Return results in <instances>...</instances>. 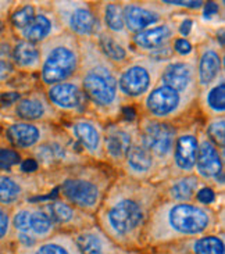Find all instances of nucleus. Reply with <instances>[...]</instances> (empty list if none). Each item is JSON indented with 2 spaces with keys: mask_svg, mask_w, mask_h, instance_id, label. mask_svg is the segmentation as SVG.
Listing matches in <instances>:
<instances>
[{
  "mask_svg": "<svg viewBox=\"0 0 225 254\" xmlns=\"http://www.w3.org/2000/svg\"><path fill=\"white\" fill-rule=\"evenodd\" d=\"M163 196L161 184L121 174L113 179L95 215L96 224L124 250H144V236L153 207Z\"/></svg>",
  "mask_w": 225,
  "mask_h": 254,
  "instance_id": "nucleus-1",
  "label": "nucleus"
},
{
  "mask_svg": "<svg viewBox=\"0 0 225 254\" xmlns=\"http://www.w3.org/2000/svg\"><path fill=\"white\" fill-rule=\"evenodd\" d=\"M219 214L196 201L178 203L163 197L153 207L145 231L144 250L177 245L202 235L219 232Z\"/></svg>",
  "mask_w": 225,
  "mask_h": 254,
  "instance_id": "nucleus-2",
  "label": "nucleus"
},
{
  "mask_svg": "<svg viewBox=\"0 0 225 254\" xmlns=\"http://www.w3.org/2000/svg\"><path fill=\"white\" fill-rule=\"evenodd\" d=\"M81 67L79 83L95 113L114 120L123 113V99L118 92V68L102 55L93 38L79 39Z\"/></svg>",
  "mask_w": 225,
  "mask_h": 254,
  "instance_id": "nucleus-3",
  "label": "nucleus"
},
{
  "mask_svg": "<svg viewBox=\"0 0 225 254\" xmlns=\"http://www.w3.org/2000/svg\"><path fill=\"white\" fill-rule=\"evenodd\" d=\"M113 179L95 165H71L60 179L59 192L64 201L95 217Z\"/></svg>",
  "mask_w": 225,
  "mask_h": 254,
  "instance_id": "nucleus-4",
  "label": "nucleus"
},
{
  "mask_svg": "<svg viewBox=\"0 0 225 254\" xmlns=\"http://www.w3.org/2000/svg\"><path fill=\"white\" fill-rule=\"evenodd\" d=\"M41 81L45 88L74 79L79 74V39L63 31L39 45Z\"/></svg>",
  "mask_w": 225,
  "mask_h": 254,
  "instance_id": "nucleus-5",
  "label": "nucleus"
},
{
  "mask_svg": "<svg viewBox=\"0 0 225 254\" xmlns=\"http://www.w3.org/2000/svg\"><path fill=\"white\" fill-rule=\"evenodd\" d=\"M164 64L153 62L146 56L131 57L127 64L118 68V92L124 100L138 102L153 89L158 82Z\"/></svg>",
  "mask_w": 225,
  "mask_h": 254,
  "instance_id": "nucleus-6",
  "label": "nucleus"
},
{
  "mask_svg": "<svg viewBox=\"0 0 225 254\" xmlns=\"http://www.w3.org/2000/svg\"><path fill=\"white\" fill-rule=\"evenodd\" d=\"M50 8L63 31L78 39L95 38L100 28L97 11L88 1H53Z\"/></svg>",
  "mask_w": 225,
  "mask_h": 254,
  "instance_id": "nucleus-7",
  "label": "nucleus"
},
{
  "mask_svg": "<svg viewBox=\"0 0 225 254\" xmlns=\"http://www.w3.org/2000/svg\"><path fill=\"white\" fill-rule=\"evenodd\" d=\"M195 102H198L196 97L185 96L170 86L157 82L144 97V111L146 117L171 123L174 118L188 113Z\"/></svg>",
  "mask_w": 225,
  "mask_h": 254,
  "instance_id": "nucleus-8",
  "label": "nucleus"
},
{
  "mask_svg": "<svg viewBox=\"0 0 225 254\" xmlns=\"http://www.w3.org/2000/svg\"><path fill=\"white\" fill-rule=\"evenodd\" d=\"M137 128L138 140L151 153L160 167L170 164L177 137L174 125L144 116Z\"/></svg>",
  "mask_w": 225,
  "mask_h": 254,
  "instance_id": "nucleus-9",
  "label": "nucleus"
},
{
  "mask_svg": "<svg viewBox=\"0 0 225 254\" xmlns=\"http://www.w3.org/2000/svg\"><path fill=\"white\" fill-rule=\"evenodd\" d=\"M158 83L170 86L185 96H199V86L196 81V55L189 59H172L164 64L160 72Z\"/></svg>",
  "mask_w": 225,
  "mask_h": 254,
  "instance_id": "nucleus-10",
  "label": "nucleus"
},
{
  "mask_svg": "<svg viewBox=\"0 0 225 254\" xmlns=\"http://www.w3.org/2000/svg\"><path fill=\"white\" fill-rule=\"evenodd\" d=\"M45 93L49 103L59 114L67 113L75 114V117H82V114L89 109L88 99L82 90L78 76L66 82L48 86Z\"/></svg>",
  "mask_w": 225,
  "mask_h": 254,
  "instance_id": "nucleus-11",
  "label": "nucleus"
},
{
  "mask_svg": "<svg viewBox=\"0 0 225 254\" xmlns=\"http://www.w3.org/2000/svg\"><path fill=\"white\" fill-rule=\"evenodd\" d=\"M11 117L15 121L48 124L59 118V113L49 103L45 92H29L10 107Z\"/></svg>",
  "mask_w": 225,
  "mask_h": 254,
  "instance_id": "nucleus-12",
  "label": "nucleus"
},
{
  "mask_svg": "<svg viewBox=\"0 0 225 254\" xmlns=\"http://www.w3.org/2000/svg\"><path fill=\"white\" fill-rule=\"evenodd\" d=\"M223 50L224 49L220 48L219 43L212 38L206 39L196 49V81L199 90L206 89L224 74Z\"/></svg>",
  "mask_w": 225,
  "mask_h": 254,
  "instance_id": "nucleus-13",
  "label": "nucleus"
},
{
  "mask_svg": "<svg viewBox=\"0 0 225 254\" xmlns=\"http://www.w3.org/2000/svg\"><path fill=\"white\" fill-rule=\"evenodd\" d=\"M199 146L196 154V177L200 181H214L217 186H224V163L221 150L213 143L205 132H199Z\"/></svg>",
  "mask_w": 225,
  "mask_h": 254,
  "instance_id": "nucleus-14",
  "label": "nucleus"
},
{
  "mask_svg": "<svg viewBox=\"0 0 225 254\" xmlns=\"http://www.w3.org/2000/svg\"><path fill=\"white\" fill-rule=\"evenodd\" d=\"M41 204L50 217L52 222L55 224L57 232L73 234L78 229L89 227L96 222L93 215H89L75 208L74 206L69 204L63 199H56L48 203H41Z\"/></svg>",
  "mask_w": 225,
  "mask_h": 254,
  "instance_id": "nucleus-15",
  "label": "nucleus"
},
{
  "mask_svg": "<svg viewBox=\"0 0 225 254\" xmlns=\"http://www.w3.org/2000/svg\"><path fill=\"white\" fill-rule=\"evenodd\" d=\"M138 139V128L128 125H109L103 130V156L110 164L121 167L131 146Z\"/></svg>",
  "mask_w": 225,
  "mask_h": 254,
  "instance_id": "nucleus-16",
  "label": "nucleus"
},
{
  "mask_svg": "<svg viewBox=\"0 0 225 254\" xmlns=\"http://www.w3.org/2000/svg\"><path fill=\"white\" fill-rule=\"evenodd\" d=\"M71 136L89 157L104 160L103 156V128L90 117H74L69 124Z\"/></svg>",
  "mask_w": 225,
  "mask_h": 254,
  "instance_id": "nucleus-17",
  "label": "nucleus"
},
{
  "mask_svg": "<svg viewBox=\"0 0 225 254\" xmlns=\"http://www.w3.org/2000/svg\"><path fill=\"white\" fill-rule=\"evenodd\" d=\"M49 137L48 124L14 121L4 128V140L8 143V147L17 151L34 150Z\"/></svg>",
  "mask_w": 225,
  "mask_h": 254,
  "instance_id": "nucleus-18",
  "label": "nucleus"
},
{
  "mask_svg": "<svg viewBox=\"0 0 225 254\" xmlns=\"http://www.w3.org/2000/svg\"><path fill=\"white\" fill-rule=\"evenodd\" d=\"M35 192V179L24 174L0 171V204L7 208L24 204Z\"/></svg>",
  "mask_w": 225,
  "mask_h": 254,
  "instance_id": "nucleus-19",
  "label": "nucleus"
},
{
  "mask_svg": "<svg viewBox=\"0 0 225 254\" xmlns=\"http://www.w3.org/2000/svg\"><path fill=\"white\" fill-rule=\"evenodd\" d=\"M198 133L196 128L177 130L171 163H172V168H175L179 172L178 175H189L195 170L199 146Z\"/></svg>",
  "mask_w": 225,
  "mask_h": 254,
  "instance_id": "nucleus-20",
  "label": "nucleus"
},
{
  "mask_svg": "<svg viewBox=\"0 0 225 254\" xmlns=\"http://www.w3.org/2000/svg\"><path fill=\"white\" fill-rule=\"evenodd\" d=\"M71 235L81 254H121L124 252V249L117 246L96 222Z\"/></svg>",
  "mask_w": 225,
  "mask_h": 254,
  "instance_id": "nucleus-21",
  "label": "nucleus"
},
{
  "mask_svg": "<svg viewBox=\"0 0 225 254\" xmlns=\"http://www.w3.org/2000/svg\"><path fill=\"white\" fill-rule=\"evenodd\" d=\"M63 32V28L60 27L59 21L56 18L55 13L52 8H39L35 14L34 20L28 24L27 27L18 34L13 35L14 38H18L22 41L31 42L34 45H41L49 38Z\"/></svg>",
  "mask_w": 225,
  "mask_h": 254,
  "instance_id": "nucleus-22",
  "label": "nucleus"
},
{
  "mask_svg": "<svg viewBox=\"0 0 225 254\" xmlns=\"http://www.w3.org/2000/svg\"><path fill=\"white\" fill-rule=\"evenodd\" d=\"M125 29L130 35L142 32L151 25L154 27L163 20V13L157 10L156 4L128 1L121 4Z\"/></svg>",
  "mask_w": 225,
  "mask_h": 254,
  "instance_id": "nucleus-23",
  "label": "nucleus"
},
{
  "mask_svg": "<svg viewBox=\"0 0 225 254\" xmlns=\"http://www.w3.org/2000/svg\"><path fill=\"white\" fill-rule=\"evenodd\" d=\"M160 167L157 160L150 153L144 144L139 140H135V143L131 146V149L125 156L121 170L124 175L131 177L134 179L141 181H151V174L156 172Z\"/></svg>",
  "mask_w": 225,
  "mask_h": 254,
  "instance_id": "nucleus-24",
  "label": "nucleus"
},
{
  "mask_svg": "<svg viewBox=\"0 0 225 254\" xmlns=\"http://www.w3.org/2000/svg\"><path fill=\"white\" fill-rule=\"evenodd\" d=\"M175 34H177V25L171 21H164L161 24H157L154 27H150L142 32L132 35L131 42L134 43L135 48L148 53L171 43L175 39Z\"/></svg>",
  "mask_w": 225,
  "mask_h": 254,
  "instance_id": "nucleus-25",
  "label": "nucleus"
},
{
  "mask_svg": "<svg viewBox=\"0 0 225 254\" xmlns=\"http://www.w3.org/2000/svg\"><path fill=\"white\" fill-rule=\"evenodd\" d=\"M11 254H81L75 246L73 235L56 232L31 248H13Z\"/></svg>",
  "mask_w": 225,
  "mask_h": 254,
  "instance_id": "nucleus-26",
  "label": "nucleus"
},
{
  "mask_svg": "<svg viewBox=\"0 0 225 254\" xmlns=\"http://www.w3.org/2000/svg\"><path fill=\"white\" fill-rule=\"evenodd\" d=\"M202 181L195 175H178L168 181L167 185L161 184L164 200L178 201V203H191L195 201V196L202 188Z\"/></svg>",
  "mask_w": 225,
  "mask_h": 254,
  "instance_id": "nucleus-27",
  "label": "nucleus"
},
{
  "mask_svg": "<svg viewBox=\"0 0 225 254\" xmlns=\"http://www.w3.org/2000/svg\"><path fill=\"white\" fill-rule=\"evenodd\" d=\"M11 56L14 67L22 72H38L41 68L39 45L14 38L11 35Z\"/></svg>",
  "mask_w": 225,
  "mask_h": 254,
  "instance_id": "nucleus-28",
  "label": "nucleus"
},
{
  "mask_svg": "<svg viewBox=\"0 0 225 254\" xmlns=\"http://www.w3.org/2000/svg\"><path fill=\"white\" fill-rule=\"evenodd\" d=\"M198 103L209 118L221 117L225 113V79L224 74L206 89L199 90Z\"/></svg>",
  "mask_w": 225,
  "mask_h": 254,
  "instance_id": "nucleus-29",
  "label": "nucleus"
},
{
  "mask_svg": "<svg viewBox=\"0 0 225 254\" xmlns=\"http://www.w3.org/2000/svg\"><path fill=\"white\" fill-rule=\"evenodd\" d=\"M95 42L102 55L109 60L111 64H114L117 68H121L124 64L131 60V55L128 52V45L121 39L116 38L114 35L106 32L104 29H99L95 35Z\"/></svg>",
  "mask_w": 225,
  "mask_h": 254,
  "instance_id": "nucleus-30",
  "label": "nucleus"
},
{
  "mask_svg": "<svg viewBox=\"0 0 225 254\" xmlns=\"http://www.w3.org/2000/svg\"><path fill=\"white\" fill-rule=\"evenodd\" d=\"M99 18H102V22L103 25H104V31L106 32L114 35L116 38L125 42L127 45L130 43L131 38L130 34L125 29V24H124L121 3H117V1L103 3L102 13L99 15Z\"/></svg>",
  "mask_w": 225,
  "mask_h": 254,
  "instance_id": "nucleus-31",
  "label": "nucleus"
},
{
  "mask_svg": "<svg viewBox=\"0 0 225 254\" xmlns=\"http://www.w3.org/2000/svg\"><path fill=\"white\" fill-rule=\"evenodd\" d=\"M182 248L189 254H225V242L223 232L206 234L191 241L181 242Z\"/></svg>",
  "mask_w": 225,
  "mask_h": 254,
  "instance_id": "nucleus-32",
  "label": "nucleus"
},
{
  "mask_svg": "<svg viewBox=\"0 0 225 254\" xmlns=\"http://www.w3.org/2000/svg\"><path fill=\"white\" fill-rule=\"evenodd\" d=\"M57 232L42 204H31V235L36 241H43Z\"/></svg>",
  "mask_w": 225,
  "mask_h": 254,
  "instance_id": "nucleus-33",
  "label": "nucleus"
},
{
  "mask_svg": "<svg viewBox=\"0 0 225 254\" xmlns=\"http://www.w3.org/2000/svg\"><path fill=\"white\" fill-rule=\"evenodd\" d=\"M36 11H38V8L32 3H22V4L13 7L6 18L10 25L8 31L13 35L18 34L34 20Z\"/></svg>",
  "mask_w": 225,
  "mask_h": 254,
  "instance_id": "nucleus-34",
  "label": "nucleus"
},
{
  "mask_svg": "<svg viewBox=\"0 0 225 254\" xmlns=\"http://www.w3.org/2000/svg\"><path fill=\"white\" fill-rule=\"evenodd\" d=\"M11 36V32H10ZM17 72L14 67L13 56H11V38H3L0 42V83L10 81Z\"/></svg>",
  "mask_w": 225,
  "mask_h": 254,
  "instance_id": "nucleus-35",
  "label": "nucleus"
},
{
  "mask_svg": "<svg viewBox=\"0 0 225 254\" xmlns=\"http://www.w3.org/2000/svg\"><path fill=\"white\" fill-rule=\"evenodd\" d=\"M14 232L11 227V208L0 204V253L10 250L13 253Z\"/></svg>",
  "mask_w": 225,
  "mask_h": 254,
  "instance_id": "nucleus-36",
  "label": "nucleus"
},
{
  "mask_svg": "<svg viewBox=\"0 0 225 254\" xmlns=\"http://www.w3.org/2000/svg\"><path fill=\"white\" fill-rule=\"evenodd\" d=\"M11 227L14 235H31V204L11 208Z\"/></svg>",
  "mask_w": 225,
  "mask_h": 254,
  "instance_id": "nucleus-37",
  "label": "nucleus"
},
{
  "mask_svg": "<svg viewBox=\"0 0 225 254\" xmlns=\"http://www.w3.org/2000/svg\"><path fill=\"white\" fill-rule=\"evenodd\" d=\"M206 136L212 140L213 143L216 144L217 147H220V150H224V140H225V118L224 116L221 117H214L209 120V123L206 125L205 130Z\"/></svg>",
  "mask_w": 225,
  "mask_h": 254,
  "instance_id": "nucleus-38",
  "label": "nucleus"
},
{
  "mask_svg": "<svg viewBox=\"0 0 225 254\" xmlns=\"http://www.w3.org/2000/svg\"><path fill=\"white\" fill-rule=\"evenodd\" d=\"M22 161L20 151L14 150L11 147H0V171L8 172L15 165H20Z\"/></svg>",
  "mask_w": 225,
  "mask_h": 254,
  "instance_id": "nucleus-39",
  "label": "nucleus"
},
{
  "mask_svg": "<svg viewBox=\"0 0 225 254\" xmlns=\"http://www.w3.org/2000/svg\"><path fill=\"white\" fill-rule=\"evenodd\" d=\"M216 199H217L216 192L213 190L210 186H202L198 190V193H196V196H195V201L196 203L209 207L216 201Z\"/></svg>",
  "mask_w": 225,
  "mask_h": 254,
  "instance_id": "nucleus-40",
  "label": "nucleus"
},
{
  "mask_svg": "<svg viewBox=\"0 0 225 254\" xmlns=\"http://www.w3.org/2000/svg\"><path fill=\"white\" fill-rule=\"evenodd\" d=\"M171 46H172L174 53H177L181 57H188V56L193 53V46L186 38H175L174 41L171 42Z\"/></svg>",
  "mask_w": 225,
  "mask_h": 254,
  "instance_id": "nucleus-41",
  "label": "nucleus"
},
{
  "mask_svg": "<svg viewBox=\"0 0 225 254\" xmlns=\"http://www.w3.org/2000/svg\"><path fill=\"white\" fill-rule=\"evenodd\" d=\"M144 254H189L179 243L177 245H170V246H163V248L148 249L144 250Z\"/></svg>",
  "mask_w": 225,
  "mask_h": 254,
  "instance_id": "nucleus-42",
  "label": "nucleus"
},
{
  "mask_svg": "<svg viewBox=\"0 0 225 254\" xmlns=\"http://www.w3.org/2000/svg\"><path fill=\"white\" fill-rule=\"evenodd\" d=\"M161 4L165 7H182V8H192V10H198L200 7H203V1H161Z\"/></svg>",
  "mask_w": 225,
  "mask_h": 254,
  "instance_id": "nucleus-43",
  "label": "nucleus"
},
{
  "mask_svg": "<svg viewBox=\"0 0 225 254\" xmlns=\"http://www.w3.org/2000/svg\"><path fill=\"white\" fill-rule=\"evenodd\" d=\"M38 168H39V164L35 161L34 158H27V160H22L20 164V170H21V174H34V172L38 171Z\"/></svg>",
  "mask_w": 225,
  "mask_h": 254,
  "instance_id": "nucleus-44",
  "label": "nucleus"
},
{
  "mask_svg": "<svg viewBox=\"0 0 225 254\" xmlns=\"http://www.w3.org/2000/svg\"><path fill=\"white\" fill-rule=\"evenodd\" d=\"M192 27H193V20L192 18H185L179 25L177 27V32L182 38H186L188 35H189V32L192 31Z\"/></svg>",
  "mask_w": 225,
  "mask_h": 254,
  "instance_id": "nucleus-45",
  "label": "nucleus"
},
{
  "mask_svg": "<svg viewBox=\"0 0 225 254\" xmlns=\"http://www.w3.org/2000/svg\"><path fill=\"white\" fill-rule=\"evenodd\" d=\"M220 11V6L214 1H207L203 4V14L206 18H212L214 15H217Z\"/></svg>",
  "mask_w": 225,
  "mask_h": 254,
  "instance_id": "nucleus-46",
  "label": "nucleus"
},
{
  "mask_svg": "<svg viewBox=\"0 0 225 254\" xmlns=\"http://www.w3.org/2000/svg\"><path fill=\"white\" fill-rule=\"evenodd\" d=\"M6 29H7L6 17H0V42L3 41V38H4Z\"/></svg>",
  "mask_w": 225,
  "mask_h": 254,
  "instance_id": "nucleus-47",
  "label": "nucleus"
},
{
  "mask_svg": "<svg viewBox=\"0 0 225 254\" xmlns=\"http://www.w3.org/2000/svg\"><path fill=\"white\" fill-rule=\"evenodd\" d=\"M11 1H0V17H4L3 14L8 13V8L11 7Z\"/></svg>",
  "mask_w": 225,
  "mask_h": 254,
  "instance_id": "nucleus-48",
  "label": "nucleus"
},
{
  "mask_svg": "<svg viewBox=\"0 0 225 254\" xmlns=\"http://www.w3.org/2000/svg\"><path fill=\"white\" fill-rule=\"evenodd\" d=\"M121 254H144V250H142V252H135V250H124Z\"/></svg>",
  "mask_w": 225,
  "mask_h": 254,
  "instance_id": "nucleus-49",
  "label": "nucleus"
}]
</instances>
